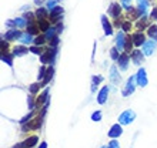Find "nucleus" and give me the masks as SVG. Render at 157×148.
I'll return each instance as SVG.
<instances>
[{"mask_svg":"<svg viewBox=\"0 0 157 148\" xmlns=\"http://www.w3.org/2000/svg\"><path fill=\"white\" fill-rule=\"evenodd\" d=\"M43 2H44V0H34V3L37 4V6H40V4L43 3Z\"/></svg>","mask_w":157,"mask_h":148,"instance_id":"55","label":"nucleus"},{"mask_svg":"<svg viewBox=\"0 0 157 148\" xmlns=\"http://www.w3.org/2000/svg\"><path fill=\"white\" fill-rule=\"evenodd\" d=\"M119 61V68L121 71H126L127 70V67H128V61H130V57H128V53H126L124 51L121 56H120V58L117 60Z\"/></svg>","mask_w":157,"mask_h":148,"instance_id":"16","label":"nucleus"},{"mask_svg":"<svg viewBox=\"0 0 157 148\" xmlns=\"http://www.w3.org/2000/svg\"><path fill=\"white\" fill-rule=\"evenodd\" d=\"M14 23H16V26L19 27V29H23V27H27V20H26L25 17H16L14 19Z\"/></svg>","mask_w":157,"mask_h":148,"instance_id":"32","label":"nucleus"},{"mask_svg":"<svg viewBox=\"0 0 157 148\" xmlns=\"http://www.w3.org/2000/svg\"><path fill=\"white\" fill-rule=\"evenodd\" d=\"M107 148H120L119 141H116V140H112V141H110V142H109Z\"/></svg>","mask_w":157,"mask_h":148,"instance_id":"47","label":"nucleus"},{"mask_svg":"<svg viewBox=\"0 0 157 148\" xmlns=\"http://www.w3.org/2000/svg\"><path fill=\"white\" fill-rule=\"evenodd\" d=\"M0 53L2 54L9 53V41L4 40V39H2V41H0Z\"/></svg>","mask_w":157,"mask_h":148,"instance_id":"33","label":"nucleus"},{"mask_svg":"<svg viewBox=\"0 0 157 148\" xmlns=\"http://www.w3.org/2000/svg\"><path fill=\"white\" fill-rule=\"evenodd\" d=\"M136 81H137V86L140 87H146L147 86V74H146V70L144 68H139L137 70V74H136Z\"/></svg>","mask_w":157,"mask_h":148,"instance_id":"8","label":"nucleus"},{"mask_svg":"<svg viewBox=\"0 0 157 148\" xmlns=\"http://www.w3.org/2000/svg\"><path fill=\"white\" fill-rule=\"evenodd\" d=\"M39 91H40V84H39V83H33V84H30V87H29V93H30V94L36 95Z\"/></svg>","mask_w":157,"mask_h":148,"instance_id":"37","label":"nucleus"},{"mask_svg":"<svg viewBox=\"0 0 157 148\" xmlns=\"http://www.w3.org/2000/svg\"><path fill=\"white\" fill-rule=\"evenodd\" d=\"M56 54H57V49L49 47V49H46L44 53L40 56V61L43 63V64H53L54 58H56Z\"/></svg>","mask_w":157,"mask_h":148,"instance_id":"1","label":"nucleus"},{"mask_svg":"<svg viewBox=\"0 0 157 148\" xmlns=\"http://www.w3.org/2000/svg\"><path fill=\"white\" fill-rule=\"evenodd\" d=\"M3 36H4V40H7V41H10V40H19V39H20V36H21V31L19 29H10L9 31H6Z\"/></svg>","mask_w":157,"mask_h":148,"instance_id":"13","label":"nucleus"},{"mask_svg":"<svg viewBox=\"0 0 157 148\" xmlns=\"http://www.w3.org/2000/svg\"><path fill=\"white\" fill-rule=\"evenodd\" d=\"M156 51V40H146V43L143 44V53L146 56H153V53Z\"/></svg>","mask_w":157,"mask_h":148,"instance_id":"10","label":"nucleus"},{"mask_svg":"<svg viewBox=\"0 0 157 148\" xmlns=\"http://www.w3.org/2000/svg\"><path fill=\"white\" fill-rule=\"evenodd\" d=\"M50 10L49 9H44V7H40V9H37V10H36V17H37V20H40V19H46V17L49 16L50 14Z\"/></svg>","mask_w":157,"mask_h":148,"instance_id":"26","label":"nucleus"},{"mask_svg":"<svg viewBox=\"0 0 157 148\" xmlns=\"http://www.w3.org/2000/svg\"><path fill=\"white\" fill-rule=\"evenodd\" d=\"M101 148H107V147H101Z\"/></svg>","mask_w":157,"mask_h":148,"instance_id":"56","label":"nucleus"},{"mask_svg":"<svg viewBox=\"0 0 157 148\" xmlns=\"http://www.w3.org/2000/svg\"><path fill=\"white\" fill-rule=\"evenodd\" d=\"M27 51H30V50L27 49V47H25L23 44L16 46V47L13 49V56H14V57H21V56L27 54Z\"/></svg>","mask_w":157,"mask_h":148,"instance_id":"20","label":"nucleus"},{"mask_svg":"<svg viewBox=\"0 0 157 148\" xmlns=\"http://www.w3.org/2000/svg\"><path fill=\"white\" fill-rule=\"evenodd\" d=\"M53 76H54V68H53V66L52 64H49V67H47V71H46V77H44V80H43V84H49L50 83V80L53 78Z\"/></svg>","mask_w":157,"mask_h":148,"instance_id":"22","label":"nucleus"},{"mask_svg":"<svg viewBox=\"0 0 157 148\" xmlns=\"http://www.w3.org/2000/svg\"><path fill=\"white\" fill-rule=\"evenodd\" d=\"M59 2H60V0H47V2H46V9H49V10H53V9L57 6Z\"/></svg>","mask_w":157,"mask_h":148,"instance_id":"41","label":"nucleus"},{"mask_svg":"<svg viewBox=\"0 0 157 148\" xmlns=\"http://www.w3.org/2000/svg\"><path fill=\"white\" fill-rule=\"evenodd\" d=\"M134 120H136V113L133 110H126L119 115V123L121 124V125H128V124H132Z\"/></svg>","mask_w":157,"mask_h":148,"instance_id":"2","label":"nucleus"},{"mask_svg":"<svg viewBox=\"0 0 157 148\" xmlns=\"http://www.w3.org/2000/svg\"><path fill=\"white\" fill-rule=\"evenodd\" d=\"M63 12H64V10H63L62 6H56L53 10H50V14H49L50 21H52V23H59L63 16Z\"/></svg>","mask_w":157,"mask_h":148,"instance_id":"6","label":"nucleus"},{"mask_svg":"<svg viewBox=\"0 0 157 148\" xmlns=\"http://www.w3.org/2000/svg\"><path fill=\"white\" fill-rule=\"evenodd\" d=\"M27 105H29L30 110H33V108L36 107V100L33 98V94H30L29 97H27Z\"/></svg>","mask_w":157,"mask_h":148,"instance_id":"43","label":"nucleus"},{"mask_svg":"<svg viewBox=\"0 0 157 148\" xmlns=\"http://www.w3.org/2000/svg\"><path fill=\"white\" fill-rule=\"evenodd\" d=\"M91 120H93V121H100V120H101V111H94V113L91 114Z\"/></svg>","mask_w":157,"mask_h":148,"instance_id":"45","label":"nucleus"},{"mask_svg":"<svg viewBox=\"0 0 157 148\" xmlns=\"http://www.w3.org/2000/svg\"><path fill=\"white\" fill-rule=\"evenodd\" d=\"M56 30H57V33H62L63 31V26H62V23H60V21H59V23H56Z\"/></svg>","mask_w":157,"mask_h":148,"instance_id":"51","label":"nucleus"},{"mask_svg":"<svg viewBox=\"0 0 157 148\" xmlns=\"http://www.w3.org/2000/svg\"><path fill=\"white\" fill-rule=\"evenodd\" d=\"M136 27L139 30H141V31H143V30L147 27V17H146V16H141V19H139V20H137Z\"/></svg>","mask_w":157,"mask_h":148,"instance_id":"29","label":"nucleus"},{"mask_svg":"<svg viewBox=\"0 0 157 148\" xmlns=\"http://www.w3.org/2000/svg\"><path fill=\"white\" fill-rule=\"evenodd\" d=\"M144 53H141V50H133L132 51V56L130 57L133 58V63L136 64V66H140L141 61L144 60Z\"/></svg>","mask_w":157,"mask_h":148,"instance_id":"17","label":"nucleus"},{"mask_svg":"<svg viewBox=\"0 0 157 148\" xmlns=\"http://www.w3.org/2000/svg\"><path fill=\"white\" fill-rule=\"evenodd\" d=\"M41 123H43V117H36L33 118L32 121H29L27 124H23V127H21V131H29V130H39L41 127Z\"/></svg>","mask_w":157,"mask_h":148,"instance_id":"4","label":"nucleus"},{"mask_svg":"<svg viewBox=\"0 0 157 148\" xmlns=\"http://www.w3.org/2000/svg\"><path fill=\"white\" fill-rule=\"evenodd\" d=\"M109 91H110V88H109L107 86L101 87V90L99 91V94H97V103H99L100 105H104V104L107 103V98H109Z\"/></svg>","mask_w":157,"mask_h":148,"instance_id":"11","label":"nucleus"},{"mask_svg":"<svg viewBox=\"0 0 157 148\" xmlns=\"http://www.w3.org/2000/svg\"><path fill=\"white\" fill-rule=\"evenodd\" d=\"M107 14L114 17V19H119L120 14H121V6H120L119 3H116V2H113L107 9Z\"/></svg>","mask_w":157,"mask_h":148,"instance_id":"7","label":"nucleus"},{"mask_svg":"<svg viewBox=\"0 0 157 148\" xmlns=\"http://www.w3.org/2000/svg\"><path fill=\"white\" fill-rule=\"evenodd\" d=\"M32 117H33V111H30V113L26 115V117H23V118L20 120V124H21V125H23V124H26L27 121H30V120H32Z\"/></svg>","mask_w":157,"mask_h":148,"instance_id":"46","label":"nucleus"},{"mask_svg":"<svg viewBox=\"0 0 157 148\" xmlns=\"http://www.w3.org/2000/svg\"><path fill=\"white\" fill-rule=\"evenodd\" d=\"M59 43H60V37H59V34L56 37H53L52 40H49V44H50V47H52V49H57Z\"/></svg>","mask_w":157,"mask_h":148,"instance_id":"40","label":"nucleus"},{"mask_svg":"<svg viewBox=\"0 0 157 148\" xmlns=\"http://www.w3.org/2000/svg\"><path fill=\"white\" fill-rule=\"evenodd\" d=\"M13 57L14 56H10V54H2V61L6 63L9 67H13Z\"/></svg>","mask_w":157,"mask_h":148,"instance_id":"34","label":"nucleus"},{"mask_svg":"<svg viewBox=\"0 0 157 148\" xmlns=\"http://www.w3.org/2000/svg\"><path fill=\"white\" fill-rule=\"evenodd\" d=\"M120 56H121V54L119 53V49H117V47H112V49H110V57H112V60L117 61L120 58Z\"/></svg>","mask_w":157,"mask_h":148,"instance_id":"36","label":"nucleus"},{"mask_svg":"<svg viewBox=\"0 0 157 148\" xmlns=\"http://www.w3.org/2000/svg\"><path fill=\"white\" fill-rule=\"evenodd\" d=\"M57 34H59L57 30H56V27H53V26H52L49 30H46V31H44V36H46V39H47V40H52V39H53V37H56Z\"/></svg>","mask_w":157,"mask_h":148,"instance_id":"30","label":"nucleus"},{"mask_svg":"<svg viewBox=\"0 0 157 148\" xmlns=\"http://www.w3.org/2000/svg\"><path fill=\"white\" fill-rule=\"evenodd\" d=\"M46 71H47V67H46V64L40 66V68H39V73H37V80H39V81H43V80H44Z\"/></svg>","mask_w":157,"mask_h":148,"instance_id":"35","label":"nucleus"},{"mask_svg":"<svg viewBox=\"0 0 157 148\" xmlns=\"http://www.w3.org/2000/svg\"><path fill=\"white\" fill-rule=\"evenodd\" d=\"M147 36H149L151 40L157 41V26L156 24L149 26V27H147Z\"/></svg>","mask_w":157,"mask_h":148,"instance_id":"27","label":"nucleus"},{"mask_svg":"<svg viewBox=\"0 0 157 148\" xmlns=\"http://www.w3.org/2000/svg\"><path fill=\"white\" fill-rule=\"evenodd\" d=\"M26 20H27V23H32V21H34V19H37L36 17V13H32V12H27V13H23V16Z\"/></svg>","mask_w":157,"mask_h":148,"instance_id":"38","label":"nucleus"},{"mask_svg":"<svg viewBox=\"0 0 157 148\" xmlns=\"http://www.w3.org/2000/svg\"><path fill=\"white\" fill-rule=\"evenodd\" d=\"M39 30H40V27H39L37 21H32V23L27 24V33L34 36V34H39Z\"/></svg>","mask_w":157,"mask_h":148,"instance_id":"25","label":"nucleus"},{"mask_svg":"<svg viewBox=\"0 0 157 148\" xmlns=\"http://www.w3.org/2000/svg\"><path fill=\"white\" fill-rule=\"evenodd\" d=\"M121 29H123L124 33H128V31L132 30V23H130V21H123V24H121Z\"/></svg>","mask_w":157,"mask_h":148,"instance_id":"44","label":"nucleus"},{"mask_svg":"<svg viewBox=\"0 0 157 148\" xmlns=\"http://www.w3.org/2000/svg\"><path fill=\"white\" fill-rule=\"evenodd\" d=\"M39 148H47V142H46V141H43V142H40V145H39Z\"/></svg>","mask_w":157,"mask_h":148,"instance_id":"54","label":"nucleus"},{"mask_svg":"<svg viewBox=\"0 0 157 148\" xmlns=\"http://www.w3.org/2000/svg\"><path fill=\"white\" fill-rule=\"evenodd\" d=\"M103 81V76H93L91 77V93H96V88Z\"/></svg>","mask_w":157,"mask_h":148,"instance_id":"24","label":"nucleus"},{"mask_svg":"<svg viewBox=\"0 0 157 148\" xmlns=\"http://www.w3.org/2000/svg\"><path fill=\"white\" fill-rule=\"evenodd\" d=\"M12 148H26L25 147V142H19V144H16V145H13Z\"/></svg>","mask_w":157,"mask_h":148,"instance_id":"53","label":"nucleus"},{"mask_svg":"<svg viewBox=\"0 0 157 148\" xmlns=\"http://www.w3.org/2000/svg\"><path fill=\"white\" fill-rule=\"evenodd\" d=\"M37 141H39V137L32 135V137H29V138H26L23 142H25V147L26 148H33L34 145L37 144Z\"/></svg>","mask_w":157,"mask_h":148,"instance_id":"23","label":"nucleus"},{"mask_svg":"<svg viewBox=\"0 0 157 148\" xmlns=\"http://www.w3.org/2000/svg\"><path fill=\"white\" fill-rule=\"evenodd\" d=\"M150 6V0H137V9H136V17L146 16L147 9Z\"/></svg>","mask_w":157,"mask_h":148,"instance_id":"5","label":"nucleus"},{"mask_svg":"<svg viewBox=\"0 0 157 148\" xmlns=\"http://www.w3.org/2000/svg\"><path fill=\"white\" fill-rule=\"evenodd\" d=\"M123 134V127H121V124H114V125H112L110 127V130H109L107 132V135L109 138H119L120 135Z\"/></svg>","mask_w":157,"mask_h":148,"instance_id":"9","label":"nucleus"},{"mask_svg":"<svg viewBox=\"0 0 157 148\" xmlns=\"http://www.w3.org/2000/svg\"><path fill=\"white\" fill-rule=\"evenodd\" d=\"M100 20H101V26H103L104 34H106V36H112V33H113V26H112V23L109 21L107 16H106V14H103V16L100 17Z\"/></svg>","mask_w":157,"mask_h":148,"instance_id":"12","label":"nucleus"},{"mask_svg":"<svg viewBox=\"0 0 157 148\" xmlns=\"http://www.w3.org/2000/svg\"><path fill=\"white\" fill-rule=\"evenodd\" d=\"M150 19H151V20H157V7H154L153 10H151V13H150Z\"/></svg>","mask_w":157,"mask_h":148,"instance_id":"48","label":"nucleus"},{"mask_svg":"<svg viewBox=\"0 0 157 148\" xmlns=\"http://www.w3.org/2000/svg\"><path fill=\"white\" fill-rule=\"evenodd\" d=\"M126 39H127V36L124 34V31H119V33H117V36H116V47L119 50H124Z\"/></svg>","mask_w":157,"mask_h":148,"instance_id":"19","label":"nucleus"},{"mask_svg":"<svg viewBox=\"0 0 157 148\" xmlns=\"http://www.w3.org/2000/svg\"><path fill=\"white\" fill-rule=\"evenodd\" d=\"M4 24L7 26V27H10V29H12V27H16V23H14V19H13V20H6V23H4Z\"/></svg>","mask_w":157,"mask_h":148,"instance_id":"49","label":"nucleus"},{"mask_svg":"<svg viewBox=\"0 0 157 148\" xmlns=\"http://www.w3.org/2000/svg\"><path fill=\"white\" fill-rule=\"evenodd\" d=\"M110 81H112L113 84H116V86L121 83V76L119 74V70H117L116 66L110 67Z\"/></svg>","mask_w":157,"mask_h":148,"instance_id":"15","label":"nucleus"},{"mask_svg":"<svg viewBox=\"0 0 157 148\" xmlns=\"http://www.w3.org/2000/svg\"><path fill=\"white\" fill-rule=\"evenodd\" d=\"M130 2H132V0H121V3H123V7L126 9V10L130 7Z\"/></svg>","mask_w":157,"mask_h":148,"instance_id":"50","label":"nucleus"},{"mask_svg":"<svg viewBox=\"0 0 157 148\" xmlns=\"http://www.w3.org/2000/svg\"><path fill=\"white\" fill-rule=\"evenodd\" d=\"M19 41H20L21 44H30V43H34L33 34H30V33H23V34L20 36V39H19Z\"/></svg>","mask_w":157,"mask_h":148,"instance_id":"21","label":"nucleus"},{"mask_svg":"<svg viewBox=\"0 0 157 148\" xmlns=\"http://www.w3.org/2000/svg\"><path fill=\"white\" fill-rule=\"evenodd\" d=\"M30 53L33 54H37V56H41V54L44 53V50H43V47L41 46H34V47H30Z\"/></svg>","mask_w":157,"mask_h":148,"instance_id":"39","label":"nucleus"},{"mask_svg":"<svg viewBox=\"0 0 157 148\" xmlns=\"http://www.w3.org/2000/svg\"><path fill=\"white\" fill-rule=\"evenodd\" d=\"M133 46H134V43H133V39L130 36H127V39H126V44H124V51H126V53H130V51H133Z\"/></svg>","mask_w":157,"mask_h":148,"instance_id":"31","label":"nucleus"},{"mask_svg":"<svg viewBox=\"0 0 157 148\" xmlns=\"http://www.w3.org/2000/svg\"><path fill=\"white\" fill-rule=\"evenodd\" d=\"M132 39H133V43H134V46L136 47H140V46H143L146 43V36L143 34V31H139V33H134L132 36Z\"/></svg>","mask_w":157,"mask_h":148,"instance_id":"18","label":"nucleus"},{"mask_svg":"<svg viewBox=\"0 0 157 148\" xmlns=\"http://www.w3.org/2000/svg\"><path fill=\"white\" fill-rule=\"evenodd\" d=\"M121 24H123V21H120L119 19H114V26H116L117 29H119V27H121Z\"/></svg>","mask_w":157,"mask_h":148,"instance_id":"52","label":"nucleus"},{"mask_svg":"<svg viewBox=\"0 0 157 148\" xmlns=\"http://www.w3.org/2000/svg\"><path fill=\"white\" fill-rule=\"evenodd\" d=\"M49 93H50L49 88H46V90L41 91V94L36 98V107L40 108L41 105H44V104L47 103V100H49Z\"/></svg>","mask_w":157,"mask_h":148,"instance_id":"14","label":"nucleus"},{"mask_svg":"<svg viewBox=\"0 0 157 148\" xmlns=\"http://www.w3.org/2000/svg\"><path fill=\"white\" fill-rule=\"evenodd\" d=\"M150 2H151V0H150Z\"/></svg>","mask_w":157,"mask_h":148,"instance_id":"57","label":"nucleus"},{"mask_svg":"<svg viewBox=\"0 0 157 148\" xmlns=\"http://www.w3.org/2000/svg\"><path fill=\"white\" fill-rule=\"evenodd\" d=\"M37 24L39 27H40V30H43V31H46V30H49L52 26H50V21L47 20V19H40V20H37Z\"/></svg>","mask_w":157,"mask_h":148,"instance_id":"28","label":"nucleus"},{"mask_svg":"<svg viewBox=\"0 0 157 148\" xmlns=\"http://www.w3.org/2000/svg\"><path fill=\"white\" fill-rule=\"evenodd\" d=\"M136 76H132V77L127 80V83H126V86H124L123 91H121V95L123 97H128V95H132L133 93H134V88H136Z\"/></svg>","mask_w":157,"mask_h":148,"instance_id":"3","label":"nucleus"},{"mask_svg":"<svg viewBox=\"0 0 157 148\" xmlns=\"http://www.w3.org/2000/svg\"><path fill=\"white\" fill-rule=\"evenodd\" d=\"M46 40H47L46 36H37L36 39H34V44L36 46H43L46 43Z\"/></svg>","mask_w":157,"mask_h":148,"instance_id":"42","label":"nucleus"}]
</instances>
